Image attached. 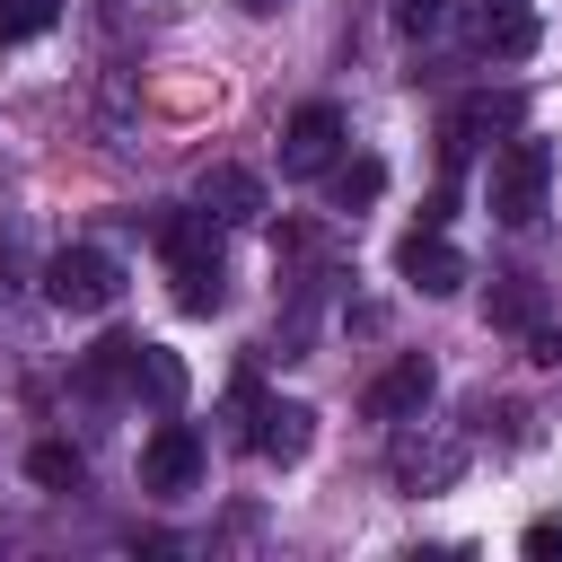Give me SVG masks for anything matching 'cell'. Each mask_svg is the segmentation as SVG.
Wrapping results in <instances>:
<instances>
[{
	"mask_svg": "<svg viewBox=\"0 0 562 562\" xmlns=\"http://www.w3.org/2000/svg\"><path fill=\"white\" fill-rule=\"evenodd\" d=\"M544 193H553V140L509 132V140L492 149V176H483L492 220H501V228H527V220H544Z\"/></svg>",
	"mask_w": 562,
	"mask_h": 562,
	"instance_id": "6da1fadb",
	"label": "cell"
},
{
	"mask_svg": "<svg viewBox=\"0 0 562 562\" xmlns=\"http://www.w3.org/2000/svg\"><path fill=\"white\" fill-rule=\"evenodd\" d=\"M44 299H53L61 316H105V307L123 299V263H114L105 246H61V255L44 263Z\"/></svg>",
	"mask_w": 562,
	"mask_h": 562,
	"instance_id": "7a4b0ae2",
	"label": "cell"
},
{
	"mask_svg": "<svg viewBox=\"0 0 562 562\" xmlns=\"http://www.w3.org/2000/svg\"><path fill=\"white\" fill-rule=\"evenodd\" d=\"M430 395H439V369H430L422 351H404V360H386V369L369 378L360 413H369V422H413V413H422Z\"/></svg>",
	"mask_w": 562,
	"mask_h": 562,
	"instance_id": "3957f363",
	"label": "cell"
},
{
	"mask_svg": "<svg viewBox=\"0 0 562 562\" xmlns=\"http://www.w3.org/2000/svg\"><path fill=\"white\" fill-rule=\"evenodd\" d=\"M246 439H255V457H272V465H299V457L316 448V413H307V404H290V395H255V413H246Z\"/></svg>",
	"mask_w": 562,
	"mask_h": 562,
	"instance_id": "277c9868",
	"label": "cell"
},
{
	"mask_svg": "<svg viewBox=\"0 0 562 562\" xmlns=\"http://www.w3.org/2000/svg\"><path fill=\"white\" fill-rule=\"evenodd\" d=\"M202 483V430L193 422H158L140 448V492H193Z\"/></svg>",
	"mask_w": 562,
	"mask_h": 562,
	"instance_id": "5b68a950",
	"label": "cell"
},
{
	"mask_svg": "<svg viewBox=\"0 0 562 562\" xmlns=\"http://www.w3.org/2000/svg\"><path fill=\"white\" fill-rule=\"evenodd\" d=\"M342 158V114L334 105H299L281 123V176H325Z\"/></svg>",
	"mask_w": 562,
	"mask_h": 562,
	"instance_id": "8992f818",
	"label": "cell"
},
{
	"mask_svg": "<svg viewBox=\"0 0 562 562\" xmlns=\"http://www.w3.org/2000/svg\"><path fill=\"white\" fill-rule=\"evenodd\" d=\"M395 272H404L422 299H448V290H465V255H457L439 228H413V237L395 246Z\"/></svg>",
	"mask_w": 562,
	"mask_h": 562,
	"instance_id": "52a82bcc",
	"label": "cell"
},
{
	"mask_svg": "<svg viewBox=\"0 0 562 562\" xmlns=\"http://www.w3.org/2000/svg\"><path fill=\"white\" fill-rule=\"evenodd\" d=\"M536 35H544V26H536L527 0H483V9H474V53H492V61H527Z\"/></svg>",
	"mask_w": 562,
	"mask_h": 562,
	"instance_id": "ba28073f",
	"label": "cell"
},
{
	"mask_svg": "<svg viewBox=\"0 0 562 562\" xmlns=\"http://www.w3.org/2000/svg\"><path fill=\"white\" fill-rule=\"evenodd\" d=\"M193 202H202L220 228H246V220H263V176H246V167H211Z\"/></svg>",
	"mask_w": 562,
	"mask_h": 562,
	"instance_id": "9c48e42d",
	"label": "cell"
},
{
	"mask_svg": "<svg viewBox=\"0 0 562 562\" xmlns=\"http://www.w3.org/2000/svg\"><path fill=\"white\" fill-rule=\"evenodd\" d=\"M140 378V342L132 334H105L88 360H79V395H114V386H132Z\"/></svg>",
	"mask_w": 562,
	"mask_h": 562,
	"instance_id": "30bf717a",
	"label": "cell"
},
{
	"mask_svg": "<svg viewBox=\"0 0 562 562\" xmlns=\"http://www.w3.org/2000/svg\"><path fill=\"white\" fill-rule=\"evenodd\" d=\"M509 123H518V97H474V105H457V114H448V158H465L474 132H509Z\"/></svg>",
	"mask_w": 562,
	"mask_h": 562,
	"instance_id": "8fae6325",
	"label": "cell"
},
{
	"mask_svg": "<svg viewBox=\"0 0 562 562\" xmlns=\"http://www.w3.org/2000/svg\"><path fill=\"white\" fill-rule=\"evenodd\" d=\"M228 299V272H220V255H193V263H176V307L184 316H211Z\"/></svg>",
	"mask_w": 562,
	"mask_h": 562,
	"instance_id": "7c38bea8",
	"label": "cell"
},
{
	"mask_svg": "<svg viewBox=\"0 0 562 562\" xmlns=\"http://www.w3.org/2000/svg\"><path fill=\"white\" fill-rule=\"evenodd\" d=\"M325 176H334V202H342V211H369V202L386 193V167H378V158H334Z\"/></svg>",
	"mask_w": 562,
	"mask_h": 562,
	"instance_id": "4fadbf2b",
	"label": "cell"
},
{
	"mask_svg": "<svg viewBox=\"0 0 562 562\" xmlns=\"http://www.w3.org/2000/svg\"><path fill=\"white\" fill-rule=\"evenodd\" d=\"M457 465H465V448H448V439H439V448H422V439H395V474H404V483H448Z\"/></svg>",
	"mask_w": 562,
	"mask_h": 562,
	"instance_id": "5bb4252c",
	"label": "cell"
},
{
	"mask_svg": "<svg viewBox=\"0 0 562 562\" xmlns=\"http://www.w3.org/2000/svg\"><path fill=\"white\" fill-rule=\"evenodd\" d=\"M26 474L44 483V492H79V448H61V439H35V457H26Z\"/></svg>",
	"mask_w": 562,
	"mask_h": 562,
	"instance_id": "9a60e30c",
	"label": "cell"
},
{
	"mask_svg": "<svg viewBox=\"0 0 562 562\" xmlns=\"http://www.w3.org/2000/svg\"><path fill=\"white\" fill-rule=\"evenodd\" d=\"M53 26V0H0V44H35Z\"/></svg>",
	"mask_w": 562,
	"mask_h": 562,
	"instance_id": "2e32d148",
	"label": "cell"
},
{
	"mask_svg": "<svg viewBox=\"0 0 562 562\" xmlns=\"http://www.w3.org/2000/svg\"><path fill=\"white\" fill-rule=\"evenodd\" d=\"M140 378H149V395H158V404H176V395H184V360H176V351H158V342H140Z\"/></svg>",
	"mask_w": 562,
	"mask_h": 562,
	"instance_id": "e0dca14e",
	"label": "cell"
},
{
	"mask_svg": "<svg viewBox=\"0 0 562 562\" xmlns=\"http://www.w3.org/2000/svg\"><path fill=\"white\" fill-rule=\"evenodd\" d=\"M492 316L501 325H536V281H501L492 290Z\"/></svg>",
	"mask_w": 562,
	"mask_h": 562,
	"instance_id": "ac0fdd59",
	"label": "cell"
},
{
	"mask_svg": "<svg viewBox=\"0 0 562 562\" xmlns=\"http://www.w3.org/2000/svg\"><path fill=\"white\" fill-rule=\"evenodd\" d=\"M395 26H404V35H430V26H439V0H395Z\"/></svg>",
	"mask_w": 562,
	"mask_h": 562,
	"instance_id": "d6986e66",
	"label": "cell"
},
{
	"mask_svg": "<svg viewBox=\"0 0 562 562\" xmlns=\"http://www.w3.org/2000/svg\"><path fill=\"white\" fill-rule=\"evenodd\" d=\"M527 553H536V562H562V527L536 518V527H527Z\"/></svg>",
	"mask_w": 562,
	"mask_h": 562,
	"instance_id": "ffe728a7",
	"label": "cell"
},
{
	"mask_svg": "<svg viewBox=\"0 0 562 562\" xmlns=\"http://www.w3.org/2000/svg\"><path fill=\"white\" fill-rule=\"evenodd\" d=\"M237 9H246V18H272V9H281V0H237Z\"/></svg>",
	"mask_w": 562,
	"mask_h": 562,
	"instance_id": "44dd1931",
	"label": "cell"
}]
</instances>
